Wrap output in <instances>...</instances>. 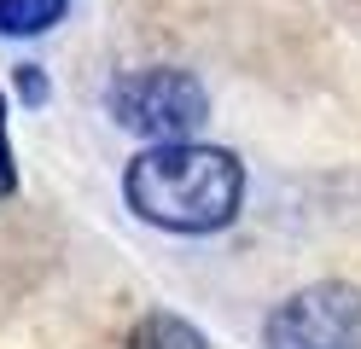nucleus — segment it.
<instances>
[{"label": "nucleus", "mask_w": 361, "mask_h": 349, "mask_svg": "<svg viewBox=\"0 0 361 349\" xmlns=\"http://www.w3.org/2000/svg\"><path fill=\"white\" fill-rule=\"evenodd\" d=\"M123 198L157 233L210 239L228 233L245 209V163L210 140H157L128 157Z\"/></svg>", "instance_id": "obj_1"}, {"label": "nucleus", "mask_w": 361, "mask_h": 349, "mask_svg": "<svg viewBox=\"0 0 361 349\" xmlns=\"http://www.w3.org/2000/svg\"><path fill=\"white\" fill-rule=\"evenodd\" d=\"M105 111L117 128L140 134L146 146H157V140H198V128L210 123V93L180 64H146V70H123L111 82Z\"/></svg>", "instance_id": "obj_2"}, {"label": "nucleus", "mask_w": 361, "mask_h": 349, "mask_svg": "<svg viewBox=\"0 0 361 349\" xmlns=\"http://www.w3.org/2000/svg\"><path fill=\"white\" fill-rule=\"evenodd\" d=\"M262 349H361V286L321 279L262 320Z\"/></svg>", "instance_id": "obj_3"}, {"label": "nucleus", "mask_w": 361, "mask_h": 349, "mask_svg": "<svg viewBox=\"0 0 361 349\" xmlns=\"http://www.w3.org/2000/svg\"><path fill=\"white\" fill-rule=\"evenodd\" d=\"M123 349H210V338L198 332L192 320H180L169 309H152V314H140V320L128 326Z\"/></svg>", "instance_id": "obj_4"}, {"label": "nucleus", "mask_w": 361, "mask_h": 349, "mask_svg": "<svg viewBox=\"0 0 361 349\" xmlns=\"http://www.w3.org/2000/svg\"><path fill=\"white\" fill-rule=\"evenodd\" d=\"M71 0H0V35H47L64 23Z\"/></svg>", "instance_id": "obj_5"}, {"label": "nucleus", "mask_w": 361, "mask_h": 349, "mask_svg": "<svg viewBox=\"0 0 361 349\" xmlns=\"http://www.w3.org/2000/svg\"><path fill=\"white\" fill-rule=\"evenodd\" d=\"M12 93H18L30 111H41V105L53 99V82H47V70H41V64H18V70H12Z\"/></svg>", "instance_id": "obj_6"}, {"label": "nucleus", "mask_w": 361, "mask_h": 349, "mask_svg": "<svg viewBox=\"0 0 361 349\" xmlns=\"http://www.w3.org/2000/svg\"><path fill=\"white\" fill-rule=\"evenodd\" d=\"M18 192V152H12V128H6V93H0V204Z\"/></svg>", "instance_id": "obj_7"}]
</instances>
